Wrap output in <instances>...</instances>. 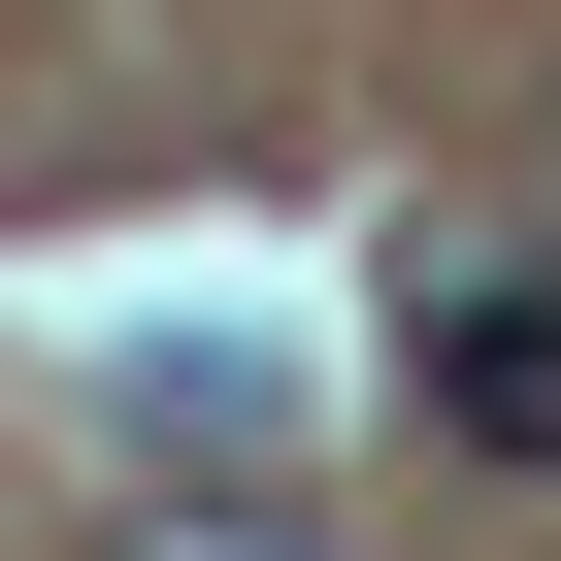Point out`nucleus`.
I'll list each match as a JSON object with an SVG mask.
<instances>
[{"mask_svg": "<svg viewBox=\"0 0 561 561\" xmlns=\"http://www.w3.org/2000/svg\"><path fill=\"white\" fill-rule=\"evenodd\" d=\"M430 430L462 462H561V298H430Z\"/></svg>", "mask_w": 561, "mask_h": 561, "instance_id": "f257e3e1", "label": "nucleus"}, {"mask_svg": "<svg viewBox=\"0 0 561 561\" xmlns=\"http://www.w3.org/2000/svg\"><path fill=\"white\" fill-rule=\"evenodd\" d=\"M133 561H264V528H133Z\"/></svg>", "mask_w": 561, "mask_h": 561, "instance_id": "f03ea898", "label": "nucleus"}, {"mask_svg": "<svg viewBox=\"0 0 561 561\" xmlns=\"http://www.w3.org/2000/svg\"><path fill=\"white\" fill-rule=\"evenodd\" d=\"M528 231H561V133H528Z\"/></svg>", "mask_w": 561, "mask_h": 561, "instance_id": "7ed1b4c3", "label": "nucleus"}]
</instances>
